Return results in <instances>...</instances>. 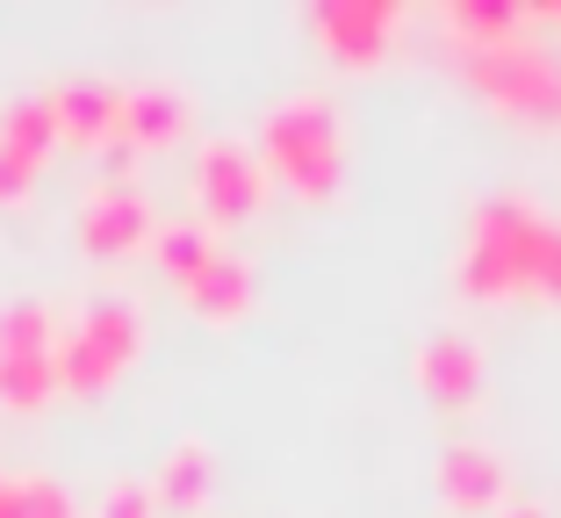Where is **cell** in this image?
I'll use <instances>...</instances> for the list:
<instances>
[{
  "label": "cell",
  "mask_w": 561,
  "mask_h": 518,
  "mask_svg": "<svg viewBox=\"0 0 561 518\" xmlns=\"http://www.w3.org/2000/svg\"><path fill=\"white\" fill-rule=\"evenodd\" d=\"M195 202H202V217H209L216 231L252 223L260 202H266V166L238 145V137H202V151H195Z\"/></svg>",
  "instance_id": "cell-5"
},
{
  "label": "cell",
  "mask_w": 561,
  "mask_h": 518,
  "mask_svg": "<svg viewBox=\"0 0 561 518\" xmlns=\"http://www.w3.org/2000/svg\"><path fill=\"white\" fill-rule=\"evenodd\" d=\"M181 302L195 310L202 324H238V318L252 310V267L238 260V252L216 245V252H209V267H202L195 281H181Z\"/></svg>",
  "instance_id": "cell-12"
},
{
  "label": "cell",
  "mask_w": 561,
  "mask_h": 518,
  "mask_svg": "<svg viewBox=\"0 0 561 518\" xmlns=\"http://www.w3.org/2000/svg\"><path fill=\"white\" fill-rule=\"evenodd\" d=\"M159 238V217H151V202L137 195L130 181H94L80 202V245L94 260H123V252H151Z\"/></svg>",
  "instance_id": "cell-6"
},
{
  "label": "cell",
  "mask_w": 561,
  "mask_h": 518,
  "mask_svg": "<svg viewBox=\"0 0 561 518\" xmlns=\"http://www.w3.org/2000/svg\"><path fill=\"white\" fill-rule=\"evenodd\" d=\"M417 389L446 411H468L482 396V346L468 332H432L417 346Z\"/></svg>",
  "instance_id": "cell-8"
},
{
  "label": "cell",
  "mask_w": 561,
  "mask_h": 518,
  "mask_svg": "<svg viewBox=\"0 0 561 518\" xmlns=\"http://www.w3.org/2000/svg\"><path fill=\"white\" fill-rule=\"evenodd\" d=\"M446 30L454 44H504V36H526V8L518 0H446Z\"/></svg>",
  "instance_id": "cell-14"
},
{
  "label": "cell",
  "mask_w": 561,
  "mask_h": 518,
  "mask_svg": "<svg viewBox=\"0 0 561 518\" xmlns=\"http://www.w3.org/2000/svg\"><path fill=\"white\" fill-rule=\"evenodd\" d=\"M187 94L181 87H165V80H145V87H123V145L130 151H159V145H173V137L187 130Z\"/></svg>",
  "instance_id": "cell-10"
},
{
  "label": "cell",
  "mask_w": 561,
  "mask_h": 518,
  "mask_svg": "<svg viewBox=\"0 0 561 518\" xmlns=\"http://www.w3.org/2000/svg\"><path fill=\"white\" fill-rule=\"evenodd\" d=\"M58 396V353H0V403L8 411H44Z\"/></svg>",
  "instance_id": "cell-16"
},
{
  "label": "cell",
  "mask_w": 561,
  "mask_h": 518,
  "mask_svg": "<svg viewBox=\"0 0 561 518\" xmlns=\"http://www.w3.org/2000/svg\"><path fill=\"white\" fill-rule=\"evenodd\" d=\"M50 108H58V137H72V145H116L123 130V87L94 80V72L66 80L50 94Z\"/></svg>",
  "instance_id": "cell-9"
},
{
  "label": "cell",
  "mask_w": 561,
  "mask_h": 518,
  "mask_svg": "<svg viewBox=\"0 0 561 518\" xmlns=\"http://www.w3.org/2000/svg\"><path fill=\"white\" fill-rule=\"evenodd\" d=\"M0 518H80V511H72L66 483H50V475H8L0 483Z\"/></svg>",
  "instance_id": "cell-18"
},
{
  "label": "cell",
  "mask_w": 561,
  "mask_h": 518,
  "mask_svg": "<svg viewBox=\"0 0 561 518\" xmlns=\"http://www.w3.org/2000/svg\"><path fill=\"white\" fill-rule=\"evenodd\" d=\"M504 461H496L490 447H446L439 453V497L454 504V511H504Z\"/></svg>",
  "instance_id": "cell-11"
},
{
  "label": "cell",
  "mask_w": 561,
  "mask_h": 518,
  "mask_svg": "<svg viewBox=\"0 0 561 518\" xmlns=\"http://www.w3.org/2000/svg\"><path fill=\"white\" fill-rule=\"evenodd\" d=\"M209 252H216L209 223H159V238H151V260H159V274H165L173 288L195 281V274L209 267Z\"/></svg>",
  "instance_id": "cell-17"
},
{
  "label": "cell",
  "mask_w": 561,
  "mask_h": 518,
  "mask_svg": "<svg viewBox=\"0 0 561 518\" xmlns=\"http://www.w3.org/2000/svg\"><path fill=\"white\" fill-rule=\"evenodd\" d=\"M151 490H159L165 511H202V504H209V490H216V461H209V447H202V439H181V447H165V461H159V475H151Z\"/></svg>",
  "instance_id": "cell-13"
},
{
  "label": "cell",
  "mask_w": 561,
  "mask_h": 518,
  "mask_svg": "<svg viewBox=\"0 0 561 518\" xmlns=\"http://www.w3.org/2000/svg\"><path fill=\"white\" fill-rule=\"evenodd\" d=\"M0 483H8V475H0Z\"/></svg>",
  "instance_id": "cell-24"
},
{
  "label": "cell",
  "mask_w": 561,
  "mask_h": 518,
  "mask_svg": "<svg viewBox=\"0 0 561 518\" xmlns=\"http://www.w3.org/2000/svg\"><path fill=\"white\" fill-rule=\"evenodd\" d=\"M496 518H547V511H540V504H504Z\"/></svg>",
  "instance_id": "cell-23"
},
{
  "label": "cell",
  "mask_w": 561,
  "mask_h": 518,
  "mask_svg": "<svg viewBox=\"0 0 561 518\" xmlns=\"http://www.w3.org/2000/svg\"><path fill=\"white\" fill-rule=\"evenodd\" d=\"M30 187H36V159L0 145V202H30Z\"/></svg>",
  "instance_id": "cell-21"
},
{
  "label": "cell",
  "mask_w": 561,
  "mask_h": 518,
  "mask_svg": "<svg viewBox=\"0 0 561 518\" xmlns=\"http://www.w3.org/2000/svg\"><path fill=\"white\" fill-rule=\"evenodd\" d=\"M461 72L526 123H561V50L540 36H504V44H454Z\"/></svg>",
  "instance_id": "cell-3"
},
{
  "label": "cell",
  "mask_w": 561,
  "mask_h": 518,
  "mask_svg": "<svg viewBox=\"0 0 561 518\" xmlns=\"http://www.w3.org/2000/svg\"><path fill=\"white\" fill-rule=\"evenodd\" d=\"M0 145L44 166V151L58 145V108H50V94H15L8 101V108H0Z\"/></svg>",
  "instance_id": "cell-15"
},
{
  "label": "cell",
  "mask_w": 561,
  "mask_h": 518,
  "mask_svg": "<svg viewBox=\"0 0 561 518\" xmlns=\"http://www.w3.org/2000/svg\"><path fill=\"white\" fill-rule=\"evenodd\" d=\"M137 353H145L137 302H123V296L87 302L80 324L58 338V389H66V396H101V389H116V375L130 368Z\"/></svg>",
  "instance_id": "cell-4"
},
{
  "label": "cell",
  "mask_w": 561,
  "mask_h": 518,
  "mask_svg": "<svg viewBox=\"0 0 561 518\" xmlns=\"http://www.w3.org/2000/svg\"><path fill=\"white\" fill-rule=\"evenodd\" d=\"M454 288L476 302H512V296L561 302V217H547L533 195H482L468 217Z\"/></svg>",
  "instance_id": "cell-1"
},
{
  "label": "cell",
  "mask_w": 561,
  "mask_h": 518,
  "mask_svg": "<svg viewBox=\"0 0 561 518\" xmlns=\"http://www.w3.org/2000/svg\"><path fill=\"white\" fill-rule=\"evenodd\" d=\"M397 22H403L397 0H317L310 8V36L346 66H375L397 36Z\"/></svg>",
  "instance_id": "cell-7"
},
{
  "label": "cell",
  "mask_w": 561,
  "mask_h": 518,
  "mask_svg": "<svg viewBox=\"0 0 561 518\" xmlns=\"http://www.w3.org/2000/svg\"><path fill=\"white\" fill-rule=\"evenodd\" d=\"M94 518H159V490H151L145 475H116V483L101 490Z\"/></svg>",
  "instance_id": "cell-20"
},
{
  "label": "cell",
  "mask_w": 561,
  "mask_h": 518,
  "mask_svg": "<svg viewBox=\"0 0 561 518\" xmlns=\"http://www.w3.org/2000/svg\"><path fill=\"white\" fill-rule=\"evenodd\" d=\"M260 151H266L260 159L266 181H280L302 202H331L339 181H346V130H339V108H331L324 94H310V87L266 101Z\"/></svg>",
  "instance_id": "cell-2"
},
{
  "label": "cell",
  "mask_w": 561,
  "mask_h": 518,
  "mask_svg": "<svg viewBox=\"0 0 561 518\" xmlns=\"http://www.w3.org/2000/svg\"><path fill=\"white\" fill-rule=\"evenodd\" d=\"M526 30H561V0H540V8H526Z\"/></svg>",
  "instance_id": "cell-22"
},
{
  "label": "cell",
  "mask_w": 561,
  "mask_h": 518,
  "mask_svg": "<svg viewBox=\"0 0 561 518\" xmlns=\"http://www.w3.org/2000/svg\"><path fill=\"white\" fill-rule=\"evenodd\" d=\"M0 353H58V324H50L44 302H8L0 310Z\"/></svg>",
  "instance_id": "cell-19"
}]
</instances>
